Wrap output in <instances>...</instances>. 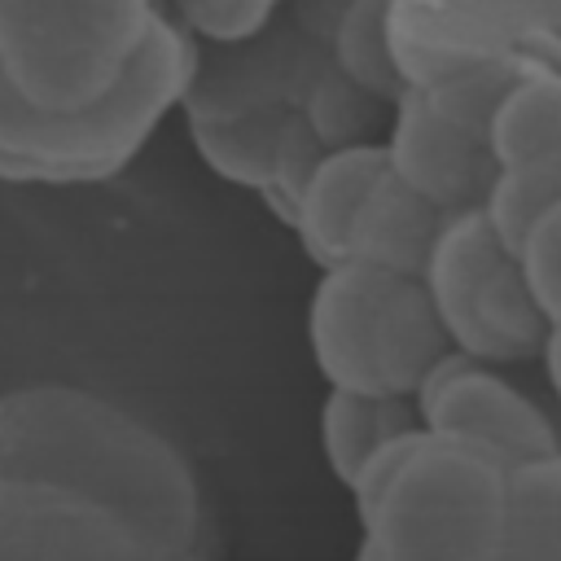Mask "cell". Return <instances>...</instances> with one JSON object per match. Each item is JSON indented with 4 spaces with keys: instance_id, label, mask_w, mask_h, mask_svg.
Instances as JSON below:
<instances>
[{
    "instance_id": "cell-1",
    "label": "cell",
    "mask_w": 561,
    "mask_h": 561,
    "mask_svg": "<svg viewBox=\"0 0 561 561\" xmlns=\"http://www.w3.org/2000/svg\"><path fill=\"white\" fill-rule=\"evenodd\" d=\"M193 75L197 48L162 4H0V184L114 180Z\"/></svg>"
},
{
    "instance_id": "cell-2",
    "label": "cell",
    "mask_w": 561,
    "mask_h": 561,
    "mask_svg": "<svg viewBox=\"0 0 561 561\" xmlns=\"http://www.w3.org/2000/svg\"><path fill=\"white\" fill-rule=\"evenodd\" d=\"M0 473L61 482L123 508L167 561H219V535L193 460L127 403L31 381L0 390Z\"/></svg>"
},
{
    "instance_id": "cell-3",
    "label": "cell",
    "mask_w": 561,
    "mask_h": 561,
    "mask_svg": "<svg viewBox=\"0 0 561 561\" xmlns=\"http://www.w3.org/2000/svg\"><path fill=\"white\" fill-rule=\"evenodd\" d=\"M359 522L355 561H495L508 469L465 443L408 430L346 486Z\"/></svg>"
},
{
    "instance_id": "cell-4",
    "label": "cell",
    "mask_w": 561,
    "mask_h": 561,
    "mask_svg": "<svg viewBox=\"0 0 561 561\" xmlns=\"http://www.w3.org/2000/svg\"><path fill=\"white\" fill-rule=\"evenodd\" d=\"M307 351L329 390L412 399L425 373L447 355V337L416 276L346 259L316 276L307 298Z\"/></svg>"
},
{
    "instance_id": "cell-5",
    "label": "cell",
    "mask_w": 561,
    "mask_h": 561,
    "mask_svg": "<svg viewBox=\"0 0 561 561\" xmlns=\"http://www.w3.org/2000/svg\"><path fill=\"white\" fill-rule=\"evenodd\" d=\"M416 280L451 355L500 368L539 355L548 320L526 289L513 245L491 228L482 206L443 219Z\"/></svg>"
},
{
    "instance_id": "cell-6",
    "label": "cell",
    "mask_w": 561,
    "mask_h": 561,
    "mask_svg": "<svg viewBox=\"0 0 561 561\" xmlns=\"http://www.w3.org/2000/svg\"><path fill=\"white\" fill-rule=\"evenodd\" d=\"M517 66L403 88L390 105V123L381 136L386 171L416 188L425 202H434L443 215L482 206L495 180L486 123L500 88L513 79Z\"/></svg>"
},
{
    "instance_id": "cell-7",
    "label": "cell",
    "mask_w": 561,
    "mask_h": 561,
    "mask_svg": "<svg viewBox=\"0 0 561 561\" xmlns=\"http://www.w3.org/2000/svg\"><path fill=\"white\" fill-rule=\"evenodd\" d=\"M386 39L403 88L504 70L561 48V4H425L390 0Z\"/></svg>"
},
{
    "instance_id": "cell-8",
    "label": "cell",
    "mask_w": 561,
    "mask_h": 561,
    "mask_svg": "<svg viewBox=\"0 0 561 561\" xmlns=\"http://www.w3.org/2000/svg\"><path fill=\"white\" fill-rule=\"evenodd\" d=\"M425 434L465 443L504 469L561 451V416L548 399L530 394L508 368L443 355L412 394Z\"/></svg>"
},
{
    "instance_id": "cell-9",
    "label": "cell",
    "mask_w": 561,
    "mask_h": 561,
    "mask_svg": "<svg viewBox=\"0 0 561 561\" xmlns=\"http://www.w3.org/2000/svg\"><path fill=\"white\" fill-rule=\"evenodd\" d=\"M0 561H167L158 543L101 495L0 473Z\"/></svg>"
},
{
    "instance_id": "cell-10",
    "label": "cell",
    "mask_w": 561,
    "mask_h": 561,
    "mask_svg": "<svg viewBox=\"0 0 561 561\" xmlns=\"http://www.w3.org/2000/svg\"><path fill=\"white\" fill-rule=\"evenodd\" d=\"M443 219L447 215L434 202H425L416 188L381 171L355 206V219L346 232V259L377 272H394V276H421Z\"/></svg>"
},
{
    "instance_id": "cell-11",
    "label": "cell",
    "mask_w": 561,
    "mask_h": 561,
    "mask_svg": "<svg viewBox=\"0 0 561 561\" xmlns=\"http://www.w3.org/2000/svg\"><path fill=\"white\" fill-rule=\"evenodd\" d=\"M381 171H386L381 145L333 149L316 162V171H311L307 188L298 193V206L285 224L294 232L298 250L316 263V272L346 263V232H351L355 206Z\"/></svg>"
},
{
    "instance_id": "cell-12",
    "label": "cell",
    "mask_w": 561,
    "mask_h": 561,
    "mask_svg": "<svg viewBox=\"0 0 561 561\" xmlns=\"http://www.w3.org/2000/svg\"><path fill=\"white\" fill-rule=\"evenodd\" d=\"M408 430H421L412 399H364V394L329 390L320 403V416H316L320 460L342 491L386 443H394Z\"/></svg>"
},
{
    "instance_id": "cell-13",
    "label": "cell",
    "mask_w": 561,
    "mask_h": 561,
    "mask_svg": "<svg viewBox=\"0 0 561 561\" xmlns=\"http://www.w3.org/2000/svg\"><path fill=\"white\" fill-rule=\"evenodd\" d=\"M495 561H561V451L508 469V508Z\"/></svg>"
},
{
    "instance_id": "cell-14",
    "label": "cell",
    "mask_w": 561,
    "mask_h": 561,
    "mask_svg": "<svg viewBox=\"0 0 561 561\" xmlns=\"http://www.w3.org/2000/svg\"><path fill=\"white\" fill-rule=\"evenodd\" d=\"M324 57L342 79H351L359 92L377 96L381 105L399 101L403 83H399L390 39H386V4L377 0L337 4L324 26Z\"/></svg>"
},
{
    "instance_id": "cell-15",
    "label": "cell",
    "mask_w": 561,
    "mask_h": 561,
    "mask_svg": "<svg viewBox=\"0 0 561 561\" xmlns=\"http://www.w3.org/2000/svg\"><path fill=\"white\" fill-rule=\"evenodd\" d=\"M294 110L311 127V136L320 140L324 153L355 149V145H381L386 123H390V105H381L377 96H368L351 79H342L329 66V57H320V66L307 75Z\"/></svg>"
},
{
    "instance_id": "cell-16",
    "label": "cell",
    "mask_w": 561,
    "mask_h": 561,
    "mask_svg": "<svg viewBox=\"0 0 561 561\" xmlns=\"http://www.w3.org/2000/svg\"><path fill=\"white\" fill-rule=\"evenodd\" d=\"M285 110H259V114H184L193 153L237 188L259 193L272 158V140Z\"/></svg>"
},
{
    "instance_id": "cell-17",
    "label": "cell",
    "mask_w": 561,
    "mask_h": 561,
    "mask_svg": "<svg viewBox=\"0 0 561 561\" xmlns=\"http://www.w3.org/2000/svg\"><path fill=\"white\" fill-rule=\"evenodd\" d=\"M171 22L193 39L197 53L215 48V53H237L254 39H263L280 9L267 0H184L167 9Z\"/></svg>"
},
{
    "instance_id": "cell-18",
    "label": "cell",
    "mask_w": 561,
    "mask_h": 561,
    "mask_svg": "<svg viewBox=\"0 0 561 561\" xmlns=\"http://www.w3.org/2000/svg\"><path fill=\"white\" fill-rule=\"evenodd\" d=\"M320 158H324V149L311 136V127L298 118V110H285V118L276 127V140H272L267 175H263V188H259V197L267 202V210L280 224H289V215L298 206V193L307 188V180H311Z\"/></svg>"
},
{
    "instance_id": "cell-19",
    "label": "cell",
    "mask_w": 561,
    "mask_h": 561,
    "mask_svg": "<svg viewBox=\"0 0 561 561\" xmlns=\"http://www.w3.org/2000/svg\"><path fill=\"white\" fill-rule=\"evenodd\" d=\"M526 289L548 324H561V197L548 202L513 241Z\"/></svg>"
},
{
    "instance_id": "cell-20",
    "label": "cell",
    "mask_w": 561,
    "mask_h": 561,
    "mask_svg": "<svg viewBox=\"0 0 561 561\" xmlns=\"http://www.w3.org/2000/svg\"><path fill=\"white\" fill-rule=\"evenodd\" d=\"M535 364H539V373H543L548 403H552V408H557V416H561V324H548V333H543V346H539Z\"/></svg>"
}]
</instances>
